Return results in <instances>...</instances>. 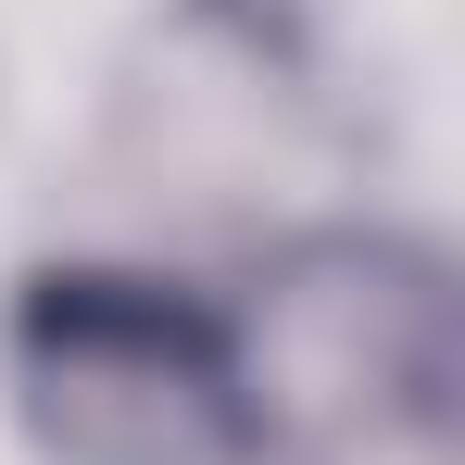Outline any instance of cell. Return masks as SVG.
Wrapping results in <instances>:
<instances>
[{
	"mask_svg": "<svg viewBox=\"0 0 465 465\" xmlns=\"http://www.w3.org/2000/svg\"><path fill=\"white\" fill-rule=\"evenodd\" d=\"M13 390L64 465H264V415L214 314L64 264L13 302Z\"/></svg>",
	"mask_w": 465,
	"mask_h": 465,
	"instance_id": "1",
	"label": "cell"
},
{
	"mask_svg": "<svg viewBox=\"0 0 465 465\" xmlns=\"http://www.w3.org/2000/svg\"><path fill=\"white\" fill-rule=\"evenodd\" d=\"M239 378L264 440L327 428V440H428L453 402V290L402 239H314L277 264V290L239 340Z\"/></svg>",
	"mask_w": 465,
	"mask_h": 465,
	"instance_id": "2",
	"label": "cell"
}]
</instances>
